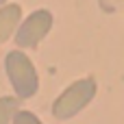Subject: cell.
Listing matches in <instances>:
<instances>
[{
	"mask_svg": "<svg viewBox=\"0 0 124 124\" xmlns=\"http://www.w3.org/2000/svg\"><path fill=\"white\" fill-rule=\"evenodd\" d=\"M22 22V9L20 4H2L0 7V44L7 41Z\"/></svg>",
	"mask_w": 124,
	"mask_h": 124,
	"instance_id": "4",
	"label": "cell"
},
{
	"mask_svg": "<svg viewBox=\"0 0 124 124\" xmlns=\"http://www.w3.org/2000/svg\"><path fill=\"white\" fill-rule=\"evenodd\" d=\"M4 70H7V76L17 94L20 100H26V98H33L39 89V76H37V70L33 65V61L22 52V50H11L7 52L4 57Z\"/></svg>",
	"mask_w": 124,
	"mask_h": 124,
	"instance_id": "1",
	"label": "cell"
},
{
	"mask_svg": "<svg viewBox=\"0 0 124 124\" xmlns=\"http://www.w3.org/2000/svg\"><path fill=\"white\" fill-rule=\"evenodd\" d=\"M2 4H7V0H0V7H2Z\"/></svg>",
	"mask_w": 124,
	"mask_h": 124,
	"instance_id": "8",
	"label": "cell"
},
{
	"mask_svg": "<svg viewBox=\"0 0 124 124\" xmlns=\"http://www.w3.org/2000/svg\"><path fill=\"white\" fill-rule=\"evenodd\" d=\"M96 96V81L94 78H81L65 87L61 96L52 102V116L57 120H70L78 111H83Z\"/></svg>",
	"mask_w": 124,
	"mask_h": 124,
	"instance_id": "2",
	"label": "cell"
},
{
	"mask_svg": "<svg viewBox=\"0 0 124 124\" xmlns=\"http://www.w3.org/2000/svg\"><path fill=\"white\" fill-rule=\"evenodd\" d=\"M100 9L107 11V13H118V11H124V0H98Z\"/></svg>",
	"mask_w": 124,
	"mask_h": 124,
	"instance_id": "7",
	"label": "cell"
},
{
	"mask_svg": "<svg viewBox=\"0 0 124 124\" xmlns=\"http://www.w3.org/2000/svg\"><path fill=\"white\" fill-rule=\"evenodd\" d=\"M52 28V13L46 9L33 11L24 22H20L15 31V44L20 48H37V44L50 33Z\"/></svg>",
	"mask_w": 124,
	"mask_h": 124,
	"instance_id": "3",
	"label": "cell"
},
{
	"mask_svg": "<svg viewBox=\"0 0 124 124\" xmlns=\"http://www.w3.org/2000/svg\"><path fill=\"white\" fill-rule=\"evenodd\" d=\"M11 124H41V120H39L35 113L20 109V111L15 113V118H13V122H11Z\"/></svg>",
	"mask_w": 124,
	"mask_h": 124,
	"instance_id": "6",
	"label": "cell"
},
{
	"mask_svg": "<svg viewBox=\"0 0 124 124\" xmlns=\"http://www.w3.org/2000/svg\"><path fill=\"white\" fill-rule=\"evenodd\" d=\"M17 111H20V98H13V96L0 98V124H11Z\"/></svg>",
	"mask_w": 124,
	"mask_h": 124,
	"instance_id": "5",
	"label": "cell"
}]
</instances>
